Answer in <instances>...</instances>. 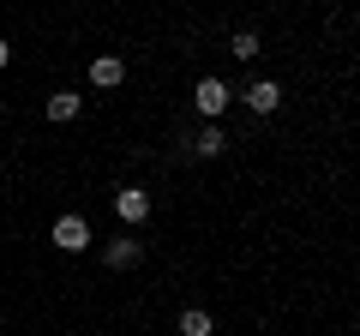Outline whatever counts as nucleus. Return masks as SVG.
Wrapping results in <instances>:
<instances>
[{"label": "nucleus", "instance_id": "nucleus-9", "mask_svg": "<svg viewBox=\"0 0 360 336\" xmlns=\"http://www.w3.org/2000/svg\"><path fill=\"white\" fill-rule=\"evenodd\" d=\"M193 150H198V156H222V150H229V132H222V127H205V132L193 138Z\"/></svg>", "mask_w": 360, "mask_h": 336}, {"label": "nucleus", "instance_id": "nucleus-10", "mask_svg": "<svg viewBox=\"0 0 360 336\" xmlns=\"http://www.w3.org/2000/svg\"><path fill=\"white\" fill-rule=\"evenodd\" d=\"M229 54H234V60H252V54H258V30H234Z\"/></svg>", "mask_w": 360, "mask_h": 336}, {"label": "nucleus", "instance_id": "nucleus-2", "mask_svg": "<svg viewBox=\"0 0 360 336\" xmlns=\"http://www.w3.org/2000/svg\"><path fill=\"white\" fill-rule=\"evenodd\" d=\"M54 246H60V252H84V246H90V222L78 217V210L54 217Z\"/></svg>", "mask_w": 360, "mask_h": 336}, {"label": "nucleus", "instance_id": "nucleus-11", "mask_svg": "<svg viewBox=\"0 0 360 336\" xmlns=\"http://www.w3.org/2000/svg\"><path fill=\"white\" fill-rule=\"evenodd\" d=\"M6 60H13V49H6V42H0V66H6Z\"/></svg>", "mask_w": 360, "mask_h": 336}, {"label": "nucleus", "instance_id": "nucleus-5", "mask_svg": "<svg viewBox=\"0 0 360 336\" xmlns=\"http://www.w3.org/2000/svg\"><path fill=\"white\" fill-rule=\"evenodd\" d=\"M90 84H96V91H120V84H127V60H120V54L90 60Z\"/></svg>", "mask_w": 360, "mask_h": 336}, {"label": "nucleus", "instance_id": "nucleus-6", "mask_svg": "<svg viewBox=\"0 0 360 336\" xmlns=\"http://www.w3.org/2000/svg\"><path fill=\"white\" fill-rule=\"evenodd\" d=\"M139 259H144V240H132V234H127V240H108V252H103L108 271H132Z\"/></svg>", "mask_w": 360, "mask_h": 336}, {"label": "nucleus", "instance_id": "nucleus-7", "mask_svg": "<svg viewBox=\"0 0 360 336\" xmlns=\"http://www.w3.org/2000/svg\"><path fill=\"white\" fill-rule=\"evenodd\" d=\"M78 108H84V96H72V91H54L49 103H42V115H49L54 127H66V120H78Z\"/></svg>", "mask_w": 360, "mask_h": 336}, {"label": "nucleus", "instance_id": "nucleus-3", "mask_svg": "<svg viewBox=\"0 0 360 336\" xmlns=\"http://www.w3.org/2000/svg\"><path fill=\"white\" fill-rule=\"evenodd\" d=\"M240 103L252 108V115H276V108H283V84H276V78H252L240 91Z\"/></svg>", "mask_w": 360, "mask_h": 336}, {"label": "nucleus", "instance_id": "nucleus-4", "mask_svg": "<svg viewBox=\"0 0 360 336\" xmlns=\"http://www.w3.org/2000/svg\"><path fill=\"white\" fill-rule=\"evenodd\" d=\"M115 217L139 228V222L150 217V193H144V186H120V193H115Z\"/></svg>", "mask_w": 360, "mask_h": 336}, {"label": "nucleus", "instance_id": "nucleus-1", "mask_svg": "<svg viewBox=\"0 0 360 336\" xmlns=\"http://www.w3.org/2000/svg\"><path fill=\"white\" fill-rule=\"evenodd\" d=\"M193 103H198V115H205L210 127H217V115L234 103V91L222 84V78H210V72H205V78H198V91H193Z\"/></svg>", "mask_w": 360, "mask_h": 336}, {"label": "nucleus", "instance_id": "nucleus-8", "mask_svg": "<svg viewBox=\"0 0 360 336\" xmlns=\"http://www.w3.org/2000/svg\"><path fill=\"white\" fill-rule=\"evenodd\" d=\"M180 336H217V318H210L205 306H186L180 312Z\"/></svg>", "mask_w": 360, "mask_h": 336}]
</instances>
